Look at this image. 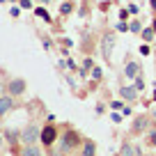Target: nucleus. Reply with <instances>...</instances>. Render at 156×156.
Returning <instances> with one entry per match:
<instances>
[{
    "label": "nucleus",
    "instance_id": "obj_1",
    "mask_svg": "<svg viewBox=\"0 0 156 156\" xmlns=\"http://www.w3.org/2000/svg\"><path fill=\"white\" fill-rule=\"evenodd\" d=\"M37 140H41V129L37 124H28L21 131V142L23 145H37Z\"/></svg>",
    "mask_w": 156,
    "mask_h": 156
},
{
    "label": "nucleus",
    "instance_id": "obj_2",
    "mask_svg": "<svg viewBox=\"0 0 156 156\" xmlns=\"http://www.w3.org/2000/svg\"><path fill=\"white\" fill-rule=\"evenodd\" d=\"M80 145V136H78L76 131H64V136H62V142H60V154L62 151H69V149H73V147H78Z\"/></svg>",
    "mask_w": 156,
    "mask_h": 156
},
{
    "label": "nucleus",
    "instance_id": "obj_3",
    "mask_svg": "<svg viewBox=\"0 0 156 156\" xmlns=\"http://www.w3.org/2000/svg\"><path fill=\"white\" fill-rule=\"evenodd\" d=\"M55 140H58V129H55V124H46V126L41 129V145L53 147Z\"/></svg>",
    "mask_w": 156,
    "mask_h": 156
},
{
    "label": "nucleus",
    "instance_id": "obj_4",
    "mask_svg": "<svg viewBox=\"0 0 156 156\" xmlns=\"http://www.w3.org/2000/svg\"><path fill=\"white\" fill-rule=\"evenodd\" d=\"M7 92H9L12 97H21V94L25 92V80L23 78H12L9 83H7Z\"/></svg>",
    "mask_w": 156,
    "mask_h": 156
},
{
    "label": "nucleus",
    "instance_id": "obj_5",
    "mask_svg": "<svg viewBox=\"0 0 156 156\" xmlns=\"http://www.w3.org/2000/svg\"><path fill=\"white\" fill-rule=\"evenodd\" d=\"M12 108H14V97H12V94H2V97H0V117L7 115Z\"/></svg>",
    "mask_w": 156,
    "mask_h": 156
},
{
    "label": "nucleus",
    "instance_id": "obj_6",
    "mask_svg": "<svg viewBox=\"0 0 156 156\" xmlns=\"http://www.w3.org/2000/svg\"><path fill=\"white\" fill-rule=\"evenodd\" d=\"M112 46H115V34H106V37H103V44H101L103 55H106V60L110 58V53H112Z\"/></svg>",
    "mask_w": 156,
    "mask_h": 156
},
{
    "label": "nucleus",
    "instance_id": "obj_7",
    "mask_svg": "<svg viewBox=\"0 0 156 156\" xmlns=\"http://www.w3.org/2000/svg\"><path fill=\"white\" fill-rule=\"evenodd\" d=\"M124 76H126V78H138V76H140V64H138V62H126V67H124Z\"/></svg>",
    "mask_w": 156,
    "mask_h": 156
},
{
    "label": "nucleus",
    "instance_id": "obj_8",
    "mask_svg": "<svg viewBox=\"0 0 156 156\" xmlns=\"http://www.w3.org/2000/svg\"><path fill=\"white\" fill-rule=\"evenodd\" d=\"M2 136H5V140L12 145V149H14V147L19 149V145H16V140L21 138V133H19V131H14V129H5V133H2Z\"/></svg>",
    "mask_w": 156,
    "mask_h": 156
},
{
    "label": "nucleus",
    "instance_id": "obj_9",
    "mask_svg": "<svg viewBox=\"0 0 156 156\" xmlns=\"http://www.w3.org/2000/svg\"><path fill=\"white\" fill-rule=\"evenodd\" d=\"M119 94H122V99H126V101H136V99H138V90L131 87V85L122 87V90H119Z\"/></svg>",
    "mask_w": 156,
    "mask_h": 156
},
{
    "label": "nucleus",
    "instance_id": "obj_10",
    "mask_svg": "<svg viewBox=\"0 0 156 156\" xmlns=\"http://www.w3.org/2000/svg\"><path fill=\"white\" fill-rule=\"evenodd\" d=\"M21 154H23V156H44V154H41V149H39L37 145H23Z\"/></svg>",
    "mask_w": 156,
    "mask_h": 156
},
{
    "label": "nucleus",
    "instance_id": "obj_11",
    "mask_svg": "<svg viewBox=\"0 0 156 156\" xmlns=\"http://www.w3.org/2000/svg\"><path fill=\"white\" fill-rule=\"evenodd\" d=\"M94 154H97V145H94L92 140H87L83 145V156H94Z\"/></svg>",
    "mask_w": 156,
    "mask_h": 156
},
{
    "label": "nucleus",
    "instance_id": "obj_12",
    "mask_svg": "<svg viewBox=\"0 0 156 156\" xmlns=\"http://www.w3.org/2000/svg\"><path fill=\"white\" fill-rule=\"evenodd\" d=\"M145 126H147V117H138V119H136V124H133V131H136V133H140Z\"/></svg>",
    "mask_w": 156,
    "mask_h": 156
},
{
    "label": "nucleus",
    "instance_id": "obj_13",
    "mask_svg": "<svg viewBox=\"0 0 156 156\" xmlns=\"http://www.w3.org/2000/svg\"><path fill=\"white\" fill-rule=\"evenodd\" d=\"M154 37H156V30L154 28H145V30H142V39H145V41H151Z\"/></svg>",
    "mask_w": 156,
    "mask_h": 156
},
{
    "label": "nucleus",
    "instance_id": "obj_14",
    "mask_svg": "<svg viewBox=\"0 0 156 156\" xmlns=\"http://www.w3.org/2000/svg\"><path fill=\"white\" fill-rule=\"evenodd\" d=\"M122 156H133V147L131 145H124L122 147Z\"/></svg>",
    "mask_w": 156,
    "mask_h": 156
},
{
    "label": "nucleus",
    "instance_id": "obj_15",
    "mask_svg": "<svg viewBox=\"0 0 156 156\" xmlns=\"http://www.w3.org/2000/svg\"><path fill=\"white\" fill-rule=\"evenodd\" d=\"M34 14H39V16H41V19H44V21H46V23H51V16H48V14H46V12H44V9H34Z\"/></svg>",
    "mask_w": 156,
    "mask_h": 156
},
{
    "label": "nucleus",
    "instance_id": "obj_16",
    "mask_svg": "<svg viewBox=\"0 0 156 156\" xmlns=\"http://www.w3.org/2000/svg\"><path fill=\"white\" fill-rule=\"evenodd\" d=\"M136 90H138V92H140V90H145V80H142L140 76L136 78Z\"/></svg>",
    "mask_w": 156,
    "mask_h": 156
},
{
    "label": "nucleus",
    "instance_id": "obj_17",
    "mask_svg": "<svg viewBox=\"0 0 156 156\" xmlns=\"http://www.w3.org/2000/svg\"><path fill=\"white\" fill-rule=\"evenodd\" d=\"M71 9H73V5H71V2H64V5H62V14H69Z\"/></svg>",
    "mask_w": 156,
    "mask_h": 156
},
{
    "label": "nucleus",
    "instance_id": "obj_18",
    "mask_svg": "<svg viewBox=\"0 0 156 156\" xmlns=\"http://www.w3.org/2000/svg\"><path fill=\"white\" fill-rule=\"evenodd\" d=\"M92 78H94V80H99V78H101V69H99V67L92 69Z\"/></svg>",
    "mask_w": 156,
    "mask_h": 156
},
{
    "label": "nucleus",
    "instance_id": "obj_19",
    "mask_svg": "<svg viewBox=\"0 0 156 156\" xmlns=\"http://www.w3.org/2000/svg\"><path fill=\"white\" fill-rule=\"evenodd\" d=\"M129 28H131L133 32H140V21H133V23L129 25Z\"/></svg>",
    "mask_w": 156,
    "mask_h": 156
},
{
    "label": "nucleus",
    "instance_id": "obj_20",
    "mask_svg": "<svg viewBox=\"0 0 156 156\" xmlns=\"http://www.w3.org/2000/svg\"><path fill=\"white\" fill-rule=\"evenodd\" d=\"M117 30H119V32H126V30H129V25L124 23V21H119V23H117Z\"/></svg>",
    "mask_w": 156,
    "mask_h": 156
},
{
    "label": "nucleus",
    "instance_id": "obj_21",
    "mask_svg": "<svg viewBox=\"0 0 156 156\" xmlns=\"http://www.w3.org/2000/svg\"><path fill=\"white\" fill-rule=\"evenodd\" d=\"M140 53H142V55H149L151 51H149V46H147V44H142V46H140Z\"/></svg>",
    "mask_w": 156,
    "mask_h": 156
},
{
    "label": "nucleus",
    "instance_id": "obj_22",
    "mask_svg": "<svg viewBox=\"0 0 156 156\" xmlns=\"http://www.w3.org/2000/svg\"><path fill=\"white\" fill-rule=\"evenodd\" d=\"M94 67V62H92V58H87V60H85V69H92Z\"/></svg>",
    "mask_w": 156,
    "mask_h": 156
},
{
    "label": "nucleus",
    "instance_id": "obj_23",
    "mask_svg": "<svg viewBox=\"0 0 156 156\" xmlns=\"http://www.w3.org/2000/svg\"><path fill=\"white\" fill-rule=\"evenodd\" d=\"M21 7H25V9H30V7H32V5H30V0H21Z\"/></svg>",
    "mask_w": 156,
    "mask_h": 156
},
{
    "label": "nucleus",
    "instance_id": "obj_24",
    "mask_svg": "<svg viewBox=\"0 0 156 156\" xmlns=\"http://www.w3.org/2000/svg\"><path fill=\"white\" fill-rule=\"evenodd\" d=\"M9 14H12V16H19L21 12H19V7H12V9H9Z\"/></svg>",
    "mask_w": 156,
    "mask_h": 156
},
{
    "label": "nucleus",
    "instance_id": "obj_25",
    "mask_svg": "<svg viewBox=\"0 0 156 156\" xmlns=\"http://www.w3.org/2000/svg\"><path fill=\"white\" fill-rule=\"evenodd\" d=\"M149 145L156 147V133H151V136H149Z\"/></svg>",
    "mask_w": 156,
    "mask_h": 156
},
{
    "label": "nucleus",
    "instance_id": "obj_26",
    "mask_svg": "<svg viewBox=\"0 0 156 156\" xmlns=\"http://www.w3.org/2000/svg\"><path fill=\"white\" fill-rule=\"evenodd\" d=\"M5 145V136H2V133H0V147Z\"/></svg>",
    "mask_w": 156,
    "mask_h": 156
},
{
    "label": "nucleus",
    "instance_id": "obj_27",
    "mask_svg": "<svg viewBox=\"0 0 156 156\" xmlns=\"http://www.w3.org/2000/svg\"><path fill=\"white\" fill-rule=\"evenodd\" d=\"M149 2H151V9H156V0H149Z\"/></svg>",
    "mask_w": 156,
    "mask_h": 156
},
{
    "label": "nucleus",
    "instance_id": "obj_28",
    "mask_svg": "<svg viewBox=\"0 0 156 156\" xmlns=\"http://www.w3.org/2000/svg\"><path fill=\"white\" fill-rule=\"evenodd\" d=\"M154 101H156V90H154Z\"/></svg>",
    "mask_w": 156,
    "mask_h": 156
},
{
    "label": "nucleus",
    "instance_id": "obj_29",
    "mask_svg": "<svg viewBox=\"0 0 156 156\" xmlns=\"http://www.w3.org/2000/svg\"><path fill=\"white\" fill-rule=\"evenodd\" d=\"M44 2H46V5H48V2H51V0H44Z\"/></svg>",
    "mask_w": 156,
    "mask_h": 156
},
{
    "label": "nucleus",
    "instance_id": "obj_30",
    "mask_svg": "<svg viewBox=\"0 0 156 156\" xmlns=\"http://www.w3.org/2000/svg\"><path fill=\"white\" fill-rule=\"evenodd\" d=\"M19 156H23V154H19Z\"/></svg>",
    "mask_w": 156,
    "mask_h": 156
}]
</instances>
